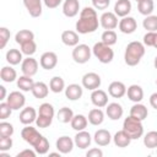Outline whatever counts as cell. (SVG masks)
<instances>
[{"label": "cell", "instance_id": "12", "mask_svg": "<svg viewBox=\"0 0 157 157\" xmlns=\"http://www.w3.org/2000/svg\"><path fill=\"white\" fill-rule=\"evenodd\" d=\"M39 64L44 70H52L58 64V55L54 52H45L39 59Z\"/></svg>", "mask_w": 157, "mask_h": 157}, {"label": "cell", "instance_id": "60", "mask_svg": "<svg viewBox=\"0 0 157 157\" xmlns=\"http://www.w3.org/2000/svg\"><path fill=\"white\" fill-rule=\"evenodd\" d=\"M156 85H157V80H156Z\"/></svg>", "mask_w": 157, "mask_h": 157}, {"label": "cell", "instance_id": "20", "mask_svg": "<svg viewBox=\"0 0 157 157\" xmlns=\"http://www.w3.org/2000/svg\"><path fill=\"white\" fill-rule=\"evenodd\" d=\"M123 107L119 104V103H109L107 104V108H105V114L108 115L109 119L112 120H119L121 117H123Z\"/></svg>", "mask_w": 157, "mask_h": 157}, {"label": "cell", "instance_id": "56", "mask_svg": "<svg viewBox=\"0 0 157 157\" xmlns=\"http://www.w3.org/2000/svg\"><path fill=\"white\" fill-rule=\"evenodd\" d=\"M49 156H52V157H60V152H59V153H56V152H52V153H49Z\"/></svg>", "mask_w": 157, "mask_h": 157}, {"label": "cell", "instance_id": "58", "mask_svg": "<svg viewBox=\"0 0 157 157\" xmlns=\"http://www.w3.org/2000/svg\"><path fill=\"white\" fill-rule=\"evenodd\" d=\"M153 65H155V67L157 69V55H156V58H155V60H153Z\"/></svg>", "mask_w": 157, "mask_h": 157}, {"label": "cell", "instance_id": "13", "mask_svg": "<svg viewBox=\"0 0 157 157\" xmlns=\"http://www.w3.org/2000/svg\"><path fill=\"white\" fill-rule=\"evenodd\" d=\"M91 102L97 108L107 107V104H108V94L103 90L97 88V90L92 91V93H91Z\"/></svg>", "mask_w": 157, "mask_h": 157}, {"label": "cell", "instance_id": "51", "mask_svg": "<svg viewBox=\"0 0 157 157\" xmlns=\"http://www.w3.org/2000/svg\"><path fill=\"white\" fill-rule=\"evenodd\" d=\"M86 156L87 157H102L103 156V152L99 148H91V150H88L86 152Z\"/></svg>", "mask_w": 157, "mask_h": 157}, {"label": "cell", "instance_id": "8", "mask_svg": "<svg viewBox=\"0 0 157 157\" xmlns=\"http://www.w3.org/2000/svg\"><path fill=\"white\" fill-rule=\"evenodd\" d=\"M6 102L12 108V110H18L20 108H23L26 103V97L20 91H12L6 98Z\"/></svg>", "mask_w": 157, "mask_h": 157}, {"label": "cell", "instance_id": "35", "mask_svg": "<svg viewBox=\"0 0 157 157\" xmlns=\"http://www.w3.org/2000/svg\"><path fill=\"white\" fill-rule=\"evenodd\" d=\"M32 39H34V33L32 31H29V29H21L15 36V40L20 45L26 43V42H28V40H32Z\"/></svg>", "mask_w": 157, "mask_h": 157}, {"label": "cell", "instance_id": "4", "mask_svg": "<svg viewBox=\"0 0 157 157\" xmlns=\"http://www.w3.org/2000/svg\"><path fill=\"white\" fill-rule=\"evenodd\" d=\"M92 53L98 59V61H101L102 64H109L114 58V52L110 48V45L104 44L102 40L93 45Z\"/></svg>", "mask_w": 157, "mask_h": 157}, {"label": "cell", "instance_id": "52", "mask_svg": "<svg viewBox=\"0 0 157 157\" xmlns=\"http://www.w3.org/2000/svg\"><path fill=\"white\" fill-rule=\"evenodd\" d=\"M63 0H43L44 5L48 7V9H55L58 7L60 4H61Z\"/></svg>", "mask_w": 157, "mask_h": 157}, {"label": "cell", "instance_id": "54", "mask_svg": "<svg viewBox=\"0 0 157 157\" xmlns=\"http://www.w3.org/2000/svg\"><path fill=\"white\" fill-rule=\"evenodd\" d=\"M150 104H151L152 108L157 109V92L156 93H152L150 96Z\"/></svg>", "mask_w": 157, "mask_h": 157}, {"label": "cell", "instance_id": "18", "mask_svg": "<svg viewBox=\"0 0 157 157\" xmlns=\"http://www.w3.org/2000/svg\"><path fill=\"white\" fill-rule=\"evenodd\" d=\"M74 141H75V145H76L78 148L83 150V148L90 147L92 139H91L90 132H87V131H85V130H81V131H77V134L75 135Z\"/></svg>", "mask_w": 157, "mask_h": 157}, {"label": "cell", "instance_id": "53", "mask_svg": "<svg viewBox=\"0 0 157 157\" xmlns=\"http://www.w3.org/2000/svg\"><path fill=\"white\" fill-rule=\"evenodd\" d=\"M36 151H32V150H23L21 152H18L16 155V157H36Z\"/></svg>", "mask_w": 157, "mask_h": 157}, {"label": "cell", "instance_id": "32", "mask_svg": "<svg viewBox=\"0 0 157 157\" xmlns=\"http://www.w3.org/2000/svg\"><path fill=\"white\" fill-rule=\"evenodd\" d=\"M0 77H1V80L4 82L10 83V82H13L17 78V72L11 66H4L1 69V71H0Z\"/></svg>", "mask_w": 157, "mask_h": 157}, {"label": "cell", "instance_id": "25", "mask_svg": "<svg viewBox=\"0 0 157 157\" xmlns=\"http://www.w3.org/2000/svg\"><path fill=\"white\" fill-rule=\"evenodd\" d=\"M126 94H128V98H129L131 102L139 103V102H141L142 98H144V90H142L141 86H139V85H131V86L128 87Z\"/></svg>", "mask_w": 157, "mask_h": 157}, {"label": "cell", "instance_id": "46", "mask_svg": "<svg viewBox=\"0 0 157 157\" xmlns=\"http://www.w3.org/2000/svg\"><path fill=\"white\" fill-rule=\"evenodd\" d=\"M13 134V126L10 123L1 121L0 123V136H12Z\"/></svg>", "mask_w": 157, "mask_h": 157}, {"label": "cell", "instance_id": "3", "mask_svg": "<svg viewBox=\"0 0 157 157\" xmlns=\"http://www.w3.org/2000/svg\"><path fill=\"white\" fill-rule=\"evenodd\" d=\"M123 130L132 139V140H136L139 137L142 136L144 134V126H142V121L129 115L128 118L124 119V123H123Z\"/></svg>", "mask_w": 157, "mask_h": 157}, {"label": "cell", "instance_id": "19", "mask_svg": "<svg viewBox=\"0 0 157 157\" xmlns=\"http://www.w3.org/2000/svg\"><path fill=\"white\" fill-rule=\"evenodd\" d=\"M108 93L113 98H121L126 94V87L120 81H113L108 87Z\"/></svg>", "mask_w": 157, "mask_h": 157}, {"label": "cell", "instance_id": "59", "mask_svg": "<svg viewBox=\"0 0 157 157\" xmlns=\"http://www.w3.org/2000/svg\"><path fill=\"white\" fill-rule=\"evenodd\" d=\"M135 1H136V2H140V1H141V0H135Z\"/></svg>", "mask_w": 157, "mask_h": 157}, {"label": "cell", "instance_id": "16", "mask_svg": "<svg viewBox=\"0 0 157 157\" xmlns=\"http://www.w3.org/2000/svg\"><path fill=\"white\" fill-rule=\"evenodd\" d=\"M80 2L78 0H65L63 5V13L66 17H75L78 13Z\"/></svg>", "mask_w": 157, "mask_h": 157}, {"label": "cell", "instance_id": "34", "mask_svg": "<svg viewBox=\"0 0 157 157\" xmlns=\"http://www.w3.org/2000/svg\"><path fill=\"white\" fill-rule=\"evenodd\" d=\"M49 88L52 92L54 93H60L65 90V81L64 78H61L60 76H54L52 77L50 82H49Z\"/></svg>", "mask_w": 157, "mask_h": 157}, {"label": "cell", "instance_id": "44", "mask_svg": "<svg viewBox=\"0 0 157 157\" xmlns=\"http://www.w3.org/2000/svg\"><path fill=\"white\" fill-rule=\"evenodd\" d=\"M52 121H53V118L50 117H45V115H40L38 114L37 119H36V124L38 128H42V129H45L48 126L52 125Z\"/></svg>", "mask_w": 157, "mask_h": 157}, {"label": "cell", "instance_id": "6", "mask_svg": "<svg viewBox=\"0 0 157 157\" xmlns=\"http://www.w3.org/2000/svg\"><path fill=\"white\" fill-rule=\"evenodd\" d=\"M21 137H22L27 144H29L32 147H36V146L38 145V142L42 140L43 135L39 134L36 128H33V126H31V125H26V126L21 130Z\"/></svg>", "mask_w": 157, "mask_h": 157}, {"label": "cell", "instance_id": "45", "mask_svg": "<svg viewBox=\"0 0 157 157\" xmlns=\"http://www.w3.org/2000/svg\"><path fill=\"white\" fill-rule=\"evenodd\" d=\"M12 113V108L9 105L7 102H1L0 103V119L5 120L7 119Z\"/></svg>", "mask_w": 157, "mask_h": 157}, {"label": "cell", "instance_id": "14", "mask_svg": "<svg viewBox=\"0 0 157 157\" xmlns=\"http://www.w3.org/2000/svg\"><path fill=\"white\" fill-rule=\"evenodd\" d=\"M74 145H75V141L69 137V136H60L58 140H56V148L60 153L63 155H67L72 151L74 148Z\"/></svg>", "mask_w": 157, "mask_h": 157}, {"label": "cell", "instance_id": "9", "mask_svg": "<svg viewBox=\"0 0 157 157\" xmlns=\"http://www.w3.org/2000/svg\"><path fill=\"white\" fill-rule=\"evenodd\" d=\"M99 23L104 29H114L118 27V16L110 11L103 12L99 18Z\"/></svg>", "mask_w": 157, "mask_h": 157}, {"label": "cell", "instance_id": "36", "mask_svg": "<svg viewBox=\"0 0 157 157\" xmlns=\"http://www.w3.org/2000/svg\"><path fill=\"white\" fill-rule=\"evenodd\" d=\"M56 117H58V120H59L60 123L67 124V123H70V121L72 120V118H74V112H72L70 108H67V107H63V108L59 109Z\"/></svg>", "mask_w": 157, "mask_h": 157}, {"label": "cell", "instance_id": "23", "mask_svg": "<svg viewBox=\"0 0 157 157\" xmlns=\"http://www.w3.org/2000/svg\"><path fill=\"white\" fill-rule=\"evenodd\" d=\"M78 40H80L78 33L75 31L66 29L61 33V42L67 47H76L78 44Z\"/></svg>", "mask_w": 157, "mask_h": 157}, {"label": "cell", "instance_id": "40", "mask_svg": "<svg viewBox=\"0 0 157 157\" xmlns=\"http://www.w3.org/2000/svg\"><path fill=\"white\" fill-rule=\"evenodd\" d=\"M144 145L147 148L157 147V131H148L144 137Z\"/></svg>", "mask_w": 157, "mask_h": 157}, {"label": "cell", "instance_id": "50", "mask_svg": "<svg viewBox=\"0 0 157 157\" xmlns=\"http://www.w3.org/2000/svg\"><path fill=\"white\" fill-rule=\"evenodd\" d=\"M155 36H156V32H147V33L144 36V45L153 47V43H155Z\"/></svg>", "mask_w": 157, "mask_h": 157}, {"label": "cell", "instance_id": "41", "mask_svg": "<svg viewBox=\"0 0 157 157\" xmlns=\"http://www.w3.org/2000/svg\"><path fill=\"white\" fill-rule=\"evenodd\" d=\"M36 50H37V44H36L34 39L28 40V42L21 44V52L25 55H27V56H32L36 53Z\"/></svg>", "mask_w": 157, "mask_h": 157}, {"label": "cell", "instance_id": "47", "mask_svg": "<svg viewBox=\"0 0 157 157\" xmlns=\"http://www.w3.org/2000/svg\"><path fill=\"white\" fill-rule=\"evenodd\" d=\"M10 39V31L6 27H0V48L4 49Z\"/></svg>", "mask_w": 157, "mask_h": 157}, {"label": "cell", "instance_id": "17", "mask_svg": "<svg viewBox=\"0 0 157 157\" xmlns=\"http://www.w3.org/2000/svg\"><path fill=\"white\" fill-rule=\"evenodd\" d=\"M23 5L32 17L42 15V0H23Z\"/></svg>", "mask_w": 157, "mask_h": 157}, {"label": "cell", "instance_id": "42", "mask_svg": "<svg viewBox=\"0 0 157 157\" xmlns=\"http://www.w3.org/2000/svg\"><path fill=\"white\" fill-rule=\"evenodd\" d=\"M54 113H55V112H54V107H53L50 103H42V104L39 105L38 114L53 118V117H54Z\"/></svg>", "mask_w": 157, "mask_h": 157}, {"label": "cell", "instance_id": "10", "mask_svg": "<svg viewBox=\"0 0 157 157\" xmlns=\"http://www.w3.org/2000/svg\"><path fill=\"white\" fill-rule=\"evenodd\" d=\"M21 70H22L23 75H27V76L32 77L38 71V61L34 58H32V56H27L21 63Z\"/></svg>", "mask_w": 157, "mask_h": 157}, {"label": "cell", "instance_id": "27", "mask_svg": "<svg viewBox=\"0 0 157 157\" xmlns=\"http://www.w3.org/2000/svg\"><path fill=\"white\" fill-rule=\"evenodd\" d=\"M147 114H148L147 108L144 104H141L140 102L139 103H135L131 107V109H130V115L134 117V118H136V119H139V120H141V121L147 118Z\"/></svg>", "mask_w": 157, "mask_h": 157}, {"label": "cell", "instance_id": "22", "mask_svg": "<svg viewBox=\"0 0 157 157\" xmlns=\"http://www.w3.org/2000/svg\"><path fill=\"white\" fill-rule=\"evenodd\" d=\"M93 140L98 146H108L110 144V141H112V135H110V132L108 130L99 129V130H97L94 132Z\"/></svg>", "mask_w": 157, "mask_h": 157}, {"label": "cell", "instance_id": "37", "mask_svg": "<svg viewBox=\"0 0 157 157\" xmlns=\"http://www.w3.org/2000/svg\"><path fill=\"white\" fill-rule=\"evenodd\" d=\"M153 7H155V4H153V0H141L140 2H137V10L141 15H145V16H148L152 13L153 11Z\"/></svg>", "mask_w": 157, "mask_h": 157}, {"label": "cell", "instance_id": "55", "mask_svg": "<svg viewBox=\"0 0 157 157\" xmlns=\"http://www.w3.org/2000/svg\"><path fill=\"white\" fill-rule=\"evenodd\" d=\"M0 101H2V99H5V97H6V88L4 87V86H0Z\"/></svg>", "mask_w": 157, "mask_h": 157}, {"label": "cell", "instance_id": "31", "mask_svg": "<svg viewBox=\"0 0 157 157\" xmlns=\"http://www.w3.org/2000/svg\"><path fill=\"white\" fill-rule=\"evenodd\" d=\"M22 52L18 50V49H10L7 50L6 53V61L10 64V65H18L20 63H22L23 58H22Z\"/></svg>", "mask_w": 157, "mask_h": 157}, {"label": "cell", "instance_id": "28", "mask_svg": "<svg viewBox=\"0 0 157 157\" xmlns=\"http://www.w3.org/2000/svg\"><path fill=\"white\" fill-rule=\"evenodd\" d=\"M131 140H132V139H131L124 130L117 131L115 135H114V137H113V141H114L115 146H118V147H128V146L130 145Z\"/></svg>", "mask_w": 157, "mask_h": 157}, {"label": "cell", "instance_id": "43", "mask_svg": "<svg viewBox=\"0 0 157 157\" xmlns=\"http://www.w3.org/2000/svg\"><path fill=\"white\" fill-rule=\"evenodd\" d=\"M34 151L38 153V155H45L48 151H49V141L47 140V137H42V140L38 142V145L36 147H33Z\"/></svg>", "mask_w": 157, "mask_h": 157}, {"label": "cell", "instance_id": "11", "mask_svg": "<svg viewBox=\"0 0 157 157\" xmlns=\"http://www.w3.org/2000/svg\"><path fill=\"white\" fill-rule=\"evenodd\" d=\"M118 27H119L120 32H123L125 34H131L136 31L137 23H136V20L134 17L125 16V17H121V20L118 23Z\"/></svg>", "mask_w": 157, "mask_h": 157}, {"label": "cell", "instance_id": "26", "mask_svg": "<svg viewBox=\"0 0 157 157\" xmlns=\"http://www.w3.org/2000/svg\"><path fill=\"white\" fill-rule=\"evenodd\" d=\"M49 90H50V88H48V86H47L44 82L38 81V82H34V86H33V88H32L31 92H32V94H33L36 98L43 99V98H45V97L48 96Z\"/></svg>", "mask_w": 157, "mask_h": 157}, {"label": "cell", "instance_id": "24", "mask_svg": "<svg viewBox=\"0 0 157 157\" xmlns=\"http://www.w3.org/2000/svg\"><path fill=\"white\" fill-rule=\"evenodd\" d=\"M82 93H83V90L77 83H71V85H69L65 88V96L70 101H77V99H80L82 97Z\"/></svg>", "mask_w": 157, "mask_h": 157}, {"label": "cell", "instance_id": "49", "mask_svg": "<svg viewBox=\"0 0 157 157\" xmlns=\"http://www.w3.org/2000/svg\"><path fill=\"white\" fill-rule=\"evenodd\" d=\"M110 4V0H92V5L96 10H105Z\"/></svg>", "mask_w": 157, "mask_h": 157}, {"label": "cell", "instance_id": "57", "mask_svg": "<svg viewBox=\"0 0 157 157\" xmlns=\"http://www.w3.org/2000/svg\"><path fill=\"white\" fill-rule=\"evenodd\" d=\"M153 48L157 49V32H156V36H155V43H153Z\"/></svg>", "mask_w": 157, "mask_h": 157}, {"label": "cell", "instance_id": "7", "mask_svg": "<svg viewBox=\"0 0 157 157\" xmlns=\"http://www.w3.org/2000/svg\"><path fill=\"white\" fill-rule=\"evenodd\" d=\"M101 76L96 72H87L82 77V86L90 91H94L101 86Z\"/></svg>", "mask_w": 157, "mask_h": 157}, {"label": "cell", "instance_id": "38", "mask_svg": "<svg viewBox=\"0 0 157 157\" xmlns=\"http://www.w3.org/2000/svg\"><path fill=\"white\" fill-rule=\"evenodd\" d=\"M142 26L147 32H157V16L148 15L142 21Z\"/></svg>", "mask_w": 157, "mask_h": 157}, {"label": "cell", "instance_id": "5", "mask_svg": "<svg viewBox=\"0 0 157 157\" xmlns=\"http://www.w3.org/2000/svg\"><path fill=\"white\" fill-rule=\"evenodd\" d=\"M72 59L77 64H86L91 59V48L87 44H77L72 49Z\"/></svg>", "mask_w": 157, "mask_h": 157}, {"label": "cell", "instance_id": "29", "mask_svg": "<svg viewBox=\"0 0 157 157\" xmlns=\"http://www.w3.org/2000/svg\"><path fill=\"white\" fill-rule=\"evenodd\" d=\"M34 86V81L31 76H27V75H22L17 78V87L23 91V92H28V91H32Z\"/></svg>", "mask_w": 157, "mask_h": 157}, {"label": "cell", "instance_id": "48", "mask_svg": "<svg viewBox=\"0 0 157 157\" xmlns=\"http://www.w3.org/2000/svg\"><path fill=\"white\" fill-rule=\"evenodd\" d=\"M12 147L11 136H0V152L9 151Z\"/></svg>", "mask_w": 157, "mask_h": 157}, {"label": "cell", "instance_id": "2", "mask_svg": "<svg viewBox=\"0 0 157 157\" xmlns=\"http://www.w3.org/2000/svg\"><path fill=\"white\" fill-rule=\"evenodd\" d=\"M144 55H145V45L137 40L130 42L125 48V54H124L125 64L129 66H136Z\"/></svg>", "mask_w": 157, "mask_h": 157}, {"label": "cell", "instance_id": "15", "mask_svg": "<svg viewBox=\"0 0 157 157\" xmlns=\"http://www.w3.org/2000/svg\"><path fill=\"white\" fill-rule=\"evenodd\" d=\"M37 112L33 107H26L20 113V121L23 125H31L37 119Z\"/></svg>", "mask_w": 157, "mask_h": 157}, {"label": "cell", "instance_id": "39", "mask_svg": "<svg viewBox=\"0 0 157 157\" xmlns=\"http://www.w3.org/2000/svg\"><path fill=\"white\" fill-rule=\"evenodd\" d=\"M102 42L107 45H114L117 43V33L113 31V29H105L103 33H102V37H101Z\"/></svg>", "mask_w": 157, "mask_h": 157}, {"label": "cell", "instance_id": "33", "mask_svg": "<svg viewBox=\"0 0 157 157\" xmlns=\"http://www.w3.org/2000/svg\"><path fill=\"white\" fill-rule=\"evenodd\" d=\"M104 120V113L102 112V109L99 108H94V109H91L90 113H88V121L92 124V125H101Z\"/></svg>", "mask_w": 157, "mask_h": 157}, {"label": "cell", "instance_id": "21", "mask_svg": "<svg viewBox=\"0 0 157 157\" xmlns=\"http://www.w3.org/2000/svg\"><path fill=\"white\" fill-rule=\"evenodd\" d=\"M131 11V2L130 0H118L114 5V13L119 17H125Z\"/></svg>", "mask_w": 157, "mask_h": 157}, {"label": "cell", "instance_id": "30", "mask_svg": "<svg viewBox=\"0 0 157 157\" xmlns=\"http://www.w3.org/2000/svg\"><path fill=\"white\" fill-rule=\"evenodd\" d=\"M87 123H88V119H87L85 115H82V114H76V115H74L72 120L70 121L71 128H72L74 130H76V131L85 130L86 126H87Z\"/></svg>", "mask_w": 157, "mask_h": 157}, {"label": "cell", "instance_id": "1", "mask_svg": "<svg viewBox=\"0 0 157 157\" xmlns=\"http://www.w3.org/2000/svg\"><path fill=\"white\" fill-rule=\"evenodd\" d=\"M98 16L94 7L86 6L80 12V18L76 22V32L80 34L93 33L98 28Z\"/></svg>", "mask_w": 157, "mask_h": 157}]
</instances>
